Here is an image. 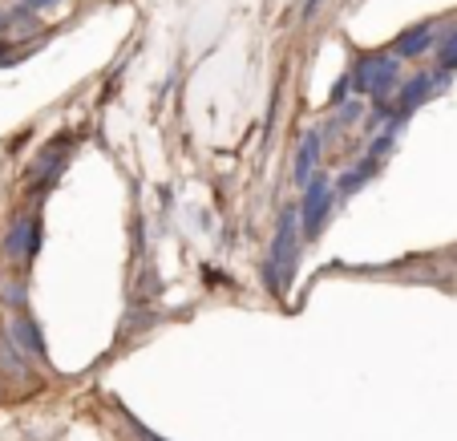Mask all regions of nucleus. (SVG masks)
I'll list each match as a JSON object with an SVG mask.
<instances>
[{"instance_id": "obj_1", "label": "nucleus", "mask_w": 457, "mask_h": 441, "mask_svg": "<svg viewBox=\"0 0 457 441\" xmlns=\"http://www.w3.org/2000/svg\"><path fill=\"white\" fill-rule=\"evenodd\" d=\"M393 86H397V57H388V53L361 57V65L353 70V89H356V94L385 97Z\"/></svg>"}, {"instance_id": "obj_2", "label": "nucleus", "mask_w": 457, "mask_h": 441, "mask_svg": "<svg viewBox=\"0 0 457 441\" xmlns=\"http://www.w3.org/2000/svg\"><path fill=\"white\" fill-rule=\"evenodd\" d=\"M328 207H332V182H328V179H312V182H308V195H303V203H300L303 231L316 235L320 223L328 219Z\"/></svg>"}, {"instance_id": "obj_3", "label": "nucleus", "mask_w": 457, "mask_h": 441, "mask_svg": "<svg viewBox=\"0 0 457 441\" xmlns=\"http://www.w3.org/2000/svg\"><path fill=\"white\" fill-rule=\"evenodd\" d=\"M433 45H437V29H433V25L409 29V33L397 41V57H417V53H429Z\"/></svg>"}, {"instance_id": "obj_4", "label": "nucleus", "mask_w": 457, "mask_h": 441, "mask_svg": "<svg viewBox=\"0 0 457 441\" xmlns=\"http://www.w3.org/2000/svg\"><path fill=\"white\" fill-rule=\"evenodd\" d=\"M316 154H320V142L308 134V138H303V146H300V158H295V179H300L303 187L312 182V166H316Z\"/></svg>"}, {"instance_id": "obj_5", "label": "nucleus", "mask_w": 457, "mask_h": 441, "mask_svg": "<svg viewBox=\"0 0 457 441\" xmlns=\"http://www.w3.org/2000/svg\"><path fill=\"white\" fill-rule=\"evenodd\" d=\"M441 65H445V70H457V37H449V45L441 49Z\"/></svg>"}, {"instance_id": "obj_6", "label": "nucleus", "mask_w": 457, "mask_h": 441, "mask_svg": "<svg viewBox=\"0 0 457 441\" xmlns=\"http://www.w3.org/2000/svg\"><path fill=\"white\" fill-rule=\"evenodd\" d=\"M29 9H45V4H57V0H25Z\"/></svg>"}, {"instance_id": "obj_7", "label": "nucleus", "mask_w": 457, "mask_h": 441, "mask_svg": "<svg viewBox=\"0 0 457 441\" xmlns=\"http://www.w3.org/2000/svg\"><path fill=\"white\" fill-rule=\"evenodd\" d=\"M316 4H320V0H303V12H312V9H316Z\"/></svg>"}, {"instance_id": "obj_8", "label": "nucleus", "mask_w": 457, "mask_h": 441, "mask_svg": "<svg viewBox=\"0 0 457 441\" xmlns=\"http://www.w3.org/2000/svg\"><path fill=\"white\" fill-rule=\"evenodd\" d=\"M0 25H4V21H0Z\"/></svg>"}]
</instances>
